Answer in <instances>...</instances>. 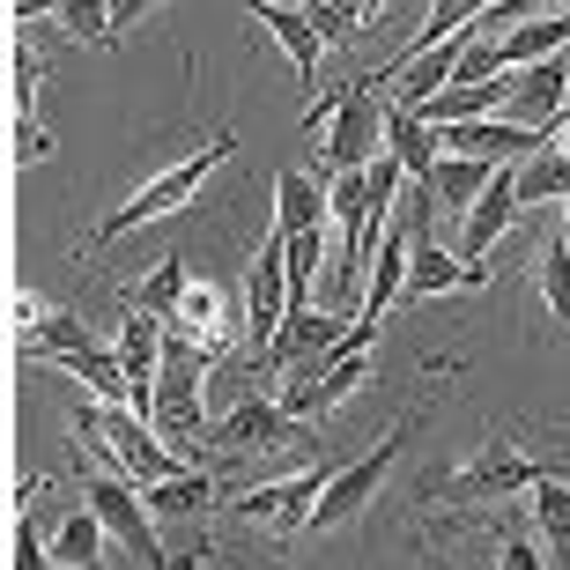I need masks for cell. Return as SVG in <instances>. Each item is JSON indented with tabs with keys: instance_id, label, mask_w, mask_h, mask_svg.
<instances>
[{
	"instance_id": "obj_6",
	"label": "cell",
	"mask_w": 570,
	"mask_h": 570,
	"mask_svg": "<svg viewBox=\"0 0 570 570\" xmlns=\"http://www.w3.org/2000/svg\"><path fill=\"white\" fill-rule=\"evenodd\" d=\"M82 497L97 504V519L111 527V541H119L134 563H164V549H156V527H148L156 511H148V497H141V482H134V474H119V466H111V474H89Z\"/></svg>"
},
{
	"instance_id": "obj_12",
	"label": "cell",
	"mask_w": 570,
	"mask_h": 570,
	"mask_svg": "<svg viewBox=\"0 0 570 570\" xmlns=\"http://www.w3.org/2000/svg\"><path fill=\"white\" fill-rule=\"evenodd\" d=\"M519 208H527V200H519V170L504 164L482 193H474V208L460 215V253L466 259H489V253H497V237L519 223Z\"/></svg>"
},
{
	"instance_id": "obj_32",
	"label": "cell",
	"mask_w": 570,
	"mask_h": 570,
	"mask_svg": "<svg viewBox=\"0 0 570 570\" xmlns=\"http://www.w3.org/2000/svg\"><path fill=\"white\" fill-rule=\"evenodd\" d=\"M45 127H38V111H30V119H16V164H45Z\"/></svg>"
},
{
	"instance_id": "obj_18",
	"label": "cell",
	"mask_w": 570,
	"mask_h": 570,
	"mask_svg": "<svg viewBox=\"0 0 570 570\" xmlns=\"http://www.w3.org/2000/svg\"><path fill=\"white\" fill-rule=\"evenodd\" d=\"M318 223H326V186H318L312 170H282L275 178V230L267 237L289 245L296 230H318Z\"/></svg>"
},
{
	"instance_id": "obj_29",
	"label": "cell",
	"mask_w": 570,
	"mask_h": 570,
	"mask_svg": "<svg viewBox=\"0 0 570 570\" xmlns=\"http://www.w3.org/2000/svg\"><path fill=\"white\" fill-rule=\"evenodd\" d=\"M549 8H563V0H489L482 16V38H504V30H519V22H533V16H549Z\"/></svg>"
},
{
	"instance_id": "obj_30",
	"label": "cell",
	"mask_w": 570,
	"mask_h": 570,
	"mask_svg": "<svg viewBox=\"0 0 570 570\" xmlns=\"http://www.w3.org/2000/svg\"><path fill=\"white\" fill-rule=\"evenodd\" d=\"M8 75H16V119H30V105H38V82H45V60L16 45V67H8Z\"/></svg>"
},
{
	"instance_id": "obj_24",
	"label": "cell",
	"mask_w": 570,
	"mask_h": 570,
	"mask_svg": "<svg viewBox=\"0 0 570 570\" xmlns=\"http://www.w3.org/2000/svg\"><path fill=\"white\" fill-rule=\"evenodd\" d=\"M186 289H193V267L170 253V259H156V275H148V282H134L127 304H141V312H156V318H170L178 304H186Z\"/></svg>"
},
{
	"instance_id": "obj_22",
	"label": "cell",
	"mask_w": 570,
	"mask_h": 570,
	"mask_svg": "<svg viewBox=\"0 0 570 570\" xmlns=\"http://www.w3.org/2000/svg\"><path fill=\"white\" fill-rule=\"evenodd\" d=\"M141 497H148V511H156V519H200V511L215 504L208 474H193V466H178V474H164V482H148Z\"/></svg>"
},
{
	"instance_id": "obj_31",
	"label": "cell",
	"mask_w": 570,
	"mask_h": 570,
	"mask_svg": "<svg viewBox=\"0 0 570 570\" xmlns=\"http://www.w3.org/2000/svg\"><path fill=\"white\" fill-rule=\"evenodd\" d=\"M8 563H16V570H38V563H52V549L38 541V527H30V519H16V541H8Z\"/></svg>"
},
{
	"instance_id": "obj_2",
	"label": "cell",
	"mask_w": 570,
	"mask_h": 570,
	"mask_svg": "<svg viewBox=\"0 0 570 570\" xmlns=\"http://www.w3.org/2000/svg\"><path fill=\"white\" fill-rule=\"evenodd\" d=\"M230 156H237V134H208V148H200V156H178V164L156 170V178H148V186L134 193V200H119V208H111L105 223H97V237H89V245H111V237L141 230V223H156V215H178V208L193 200V193L208 186V170H223Z\"/></svg>"
},
{
	"instance_id": "obj_35",
	"label": "cell",
	"mask_w": 570,
	"mask_h": 570,
	"mask_svg": "<svg viewBox=\"0 0 570 570\" xmlns=\"http://www.w3.org/2000/svg\"><path fill=\"white\" fill-rule=\"evenodd\" d=\"M504 563L511 570H533V563H541V549H533V541H504Z\"/></svg>"
},
{
	"instance_id": "obj_28",
	"label": "cell",
	"mask_w": 570,
	"mask_h": 570,
	"mask_svg": "<svg viewBox=\"0 0 570 570\" xmlns=\"http://www.w3.org/2000/svg\"><path fill=\"white\" fill-rule=\"evenodd\" d=\"M541 296H549L556 326H563V318H570V245H563V230L541 245Z\"/></svg>"
},
{
	"instance_id": "obj_4",
	"label": "cell",
	"mask_w": 570,
	"mask_h": 570,
	"mask_svg": "<svg viewBox=\"0 0 570 570\" xmlns=\"http://www.w3.org/2000/svg\"><path fill=\"white\" fill-rule=\"evenodd\" d=\"M385 148V75H356L326 119V170H363Z\"/></svg>"
},
{
	"instance_id": "obj_8",
	"label": "cell",
	"mask_w": 570,
	"mask_h": 570,
	"mask_svg": "<svg viewBox=\"0 0 570 570\" xmlns=\"http://www.w3.org/2000/svg\"><path fill=\"white\" fill-rule=\"evenodd\" d=\"M401 430L393 438H379V452H363L356 466H341V474H326V489H318V511H312V527H348L371 497L385 489V474H393V460H401Z\"/></svg>"
},
{
	"instance_id": "obj_17",
	"label": "cell",
	"mask_w": 570,
	"mask_h": 570,
	"mask_svg": "<svg viewBox=\"0 0 570 570\" xmlns=\"http://www.w3.org/2000/svg\"><path fill=\"white\" fill-rule=\"evenodd\" d=\"M407 245H415V230H401V223H385L379 245H371V253H379V267L363 275V312H371V318L401 304V289H407Z\"/></svg>"
},
{
	"instance_id": "obj_1",
	"label": "cell",
	"mask_w": 570,
	"mask_h": 570,
	"mask_svg": "<svg viewBox=\"0 0 570 570\" xmlns=\"http://www.w3.org/2000/svg\"><path fill=\"white\" fill-rule=\"evenodd\" d=\"M75 438L89 444V452H105L119 474H134V482H164V474H178V452L164 444V430L148 423L141 407H127V401H89L82 415H75Z\"/></svg>"
},
{
	"instance_id": "obj_16",
	"label": "cell",
	"mask_w": 570,
	"mask_h": 570,
	"mask_svg": "<svg viewBox=\"0 0 570 570\" xmlns=\"http://www.w3.org/2000/svg\"><path fill=\"white\" fill-rule=\"evenodd\" d=\"M170 326H186L193 341H208L215 356H230V334H237V304H230V289H215V282H193L186 304L170 312Z\"/></svg>"
},
{
	"instance_id": "obj_27",
	"label": "cell",
	"mask_w": 570,
	"mask_h": 570,
	"mask_svg": "<svg viewBox=\"0 0 570 570\" xmlns=\"http://www.w3.org/2000/svg\"><path fill=\"white\" fill-rule=\"evenodd\" d=\"M60 30L82 45H105L119 30V16H111V0H60Z\"/></svg>"
},
{
	"instance_id": "obj_13",
	"label": "cell",
	"mask_w": 570,
	"mask_h": 570,
	"mask_svg": "<svg viewBox=\"0 0 570 570\" xmlns=\"http://www.w3.org/2000/svg\"><path fill=\"white\" fill-rule=\"evenodd\" d=\"M289 438H296V415L282 401H267V393L237 401L230 415L215 423V444H223V452H282Z\"/></svg>"
},
{
	"instance_id": "obj_5",
	"label": "cell",
	"mask_w": 570,
	"mask_h": 570,
	"mask_svg": "<svg viewBox=\"0 0 570 570\" xmlns=\"http://www.w3.org/2000/svg\"><path fill=\"white\" fill-rule=\"evenodd\" d=\"M341 334H348V326L334 318V304H318V312H312V304H289V318L275 326V341L259 348V363H253V371L282 385L289 371H312V363H326V356H334V348H341Z\"/></svg>"
},
{
	"instance_id": "obj_23",
	"label": "cell",
	"mask_w": 570,
	"mask_h": 570,
	"mask_svg": "<svg viewBox=\"0 0 570 570\" xmlns=\"http://www.w3.org/2000/svg\"><path fill=\"white\" fill-rule=\"evenodd\" d=\"M511 170H519V200H527V208H533V200H556V193H570V148H563V141H541L527 164H511Z\"/></svg>"
},
{
	"instance_id": "obj_33",
	"label": "cell",
	"mask_w": 570,
	"mask_h": 570,
	"mask_svg": "<svg viewBox=\"0 0 570 570\" xmlns=\"http://www.w3.org/2000/svg\"><path fill=\"white\" fill-rule=\"evenodd\" d=\"M52 312V304H45V296H30V289H16V334L22 326H38V318Z\"/></svg>"
},
{
	"instance_id": "obj_11",
	"label": "cell",
	"mask_w": 570,
	"mask_h": 570,
	"mask_svg": "<svg viewBox=\"0 0 570 570\" xmlns=\"http://www.w3.org/2000/svg\"><path fill=\"white\" fill-rule=\"evenodd\" d=\"M289 253H282V237H267L253 259V282H245V334H253V348H267L275 341V326L289 318Z\"/></svg>"
},
{
	"instance_id": "obj_20",
	"label": "cell",
	"mask_w": 570,
	"mask_h": 570,
	"mask_svg": "<svg viewBox=\"0 0 570 570\" xmlns=\"http://www.w3.org/2000/svg\"><path fill=\"white\" fill-rule=\"evenodd\" d=\"M497 170H504V164H482V156H452V148H444V156H438V170H430L423 186L438 193V208L466 215V208H474V193H482L489 178H497Z\"/></svg>"
},
{
	"instance_id": "obj_19",
	"label": "cell",
	"mask_w": 570,
	"mask_h": 570,
	"mask_svg": "<svg viewBox=\"0 0 570 570\" xmlns=\"http://www.w3.org/2000/svg\"><path fill=\"white\" fill-rule=\"evenodd\" d=\"M89 341H97V334L82 326V312H45L38 326H22V334H16V348L30 363H75Z\"/></svg>"
},
{
	"instance_id": "obj_9",
	"label": "cell",
	"mask_w": 570,
	"mask_h": 570,
	"mask_svg": "<svg viewBox=\"0 0 570 570\" xmlns=\"http://www.w3.org/2000/svg\"><path fill=\"white\" fill-rule=\"evenodd\" d=\"M430 208H438V193H430V200H423V215H415V245H407V296H444V289H482V282H489V259L444 253L438 237H430Z\"/></svg>"
},
{
	"instance_id": "obj_37",
	"label": "cell",
	"mask_w": 570,
	"mask_h": 570,
	"mask_svg": "<svg viewBox=\"0 0 570 570\" xmlns=\"http://www.w3.org/2000/svg\"><path fill=\"white\" fill-rule=\"evenodd\" d=\"M563 245H570V215H563Z\"/></svg>"
},
{
	"instance_id": "obj_38",
	"label": "cell",
	"mask_w": 570,
	"mask_h": 570,
	"mask_svg": "<svg viewBox=\"0 0 570 570\" xmlns=\"http://www.w3.org/2000/svg\"><path fill=\"white\" fill-rule=\"evenodd\" d=\"M379 8H385V0H371V16H379Z\"/></svg>"
},
{
	"instance_id": "obj_7",
	"label": "cell",
	"mask_w": 570,
	"mask_h": 570,
	"mask_svg": "<svg viewBox=\"0 0 570 570\" xmlns=\"http://www.w3.org/2000/svg\"><path fill=\"white\" fill-rule=\"evenodd\" d=\"M318 489H326V474H289V482H259L245 497H230V511L245 527H267L275 541H296L318 511Z\"/></svg>"
},
{
	"instance_id": "obj_14",
	"label": "cell",
	"mask_w": 570,
	"mask_h": 570,
	"mask_svg": "<svg viewBox=\"0 0 570 570\" xmlns=\"http://www.w3.org/2000/svg\"><path fill=\"white\" fill-rule=\"evenodd\" d=\"M245 16L267 30V38L289 52V67H296V82L304 89H318V52H326V38H318V22L304 16V8H282V0H245Z\"/></svg>"
},
{
	"instance_id": "obj_25",
	"label": "cell",
	"mask_w": 570,
	"mask_h": 570,
	"mask_svg": "<svg viewBox=\"0 0 570 570\" xmlns=\"http://www.w3.org/2000/svg\"><path fill=\"white\" fill-rule=\"evenodd\" d=\"M105 519H97V504H82V511H75V519H67V527L60 533H52V563H97V556H105Z\"/></svg>"
},
{
	"instance_id": "obj_3",
	"label": "cell",
	"mask_w": 570,
	"mask_h": 570,
	"mask_svg": "<svg viewBox=\"0 0 570 570\" xmlns=\"http://www.w3.org/2000/svg\"><path fill=\"white\" fill-rule=\"evenodd\" d=\"M541 474H556V460H533V452H519L511 438H489L466 466H452L444 482H430V497H438V504H504V497L533 489Z\"/></svg>"
},
{
	"instance_id": "obj_26",
	"label": "cell",
	"mask_w": 570,
	"mask_h": 570,
	"mask_svg": "<svg viewBox=\"0 0 570 570\" xmlns=\"http://www.w3.org/2000/svg\"><path fill=\"white\" fill-rule=\"evenodd\" d=\"M304 16L318 22L326 45H341V38H356L363 22H371V0H304Z\"/></svg>"
},
{
	"instance_id": "obj_10",
	"label": "cell",
	"mask_w": 570,
	"mask_h": 570,
	"mask_svg": "<svg viewBox=\"0 0 570 570\" xmlns=\"http://www.w3.org/2000/svg\"><path fill=\"white\" fill-rule=\"evenodd\" d=\"M563 105H570V52H549V60L511 67L504 119H519V127H556V111H563Z\"/></svg>"
},
{
	"instance_id": "obj_21",
	"label": "cell",
	"mask_w": 570,
	"mask_h": 570,
	"mask_svg": "<svg viewBox=\"0 0 570 570\" xmlns=\"http://www.w3.org/2000/svg\"><path fill=\"white\" fill-rule=\"evenodd\" d=\"M533 519H541V541H549L556 563H570V466L533 482Z\"/></svg>"
},
{
	"instance_id": "obj_15",
	"label": "cell",
	"mask_w": 570,
	"mask_h": 570,
	"mask_svg": "<svg viewBox=\"0 0 570 570\" xmlns=\"http://www.w3.org/2000/svg\"><path fill=\"white\" fill-rule=\"evenodd\" d=\"M385 148H393V156L407 164V178H415V186H423L430 170H438V156H444L438 127H430V119H423L415 105H401L393 89H385Z\"/></svg>"
},
{
	"instance_id": "obj_34",
	"label": "cell",
	"mask_w": 570,
	"mask_h": 570,
	"mask_svg": "<svg viewBox=\"0 0 570 570\" xmlns=\"http://www.w3.org/2000/svg\"><path fill=\"white\" fill-rule=\"evenodd\" d=\"M156 8H164V0H111V16H119V30H127V22H141V16H156Z\"/></svg>"
},
{
	"instance_id": "obj_36",
	"label": "cell",
	"mask_w": 570,
	"mask_h": 570,
	"mask_svg": "<svg viewBox=\"0 0 570 570\" xmlns=\"http://www.w3.org/2000/svg\"><path fill=\"white\" fill-rule=\"evenodd\" d=\"M38 16H60V0H16V22H38Z\"/></svg>"
}]
</instances>
